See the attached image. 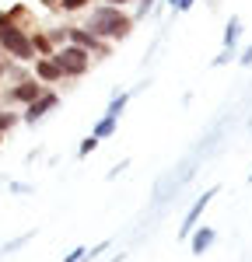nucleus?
Masks as SVG:
<instances>
[{"instance_id":"obj_22","label":"nucleus","mask_w":252,"mask_h":262,"mask_svg":"<svg viewBox=\"0 0 252 262\" xmlns=\"http://www.w3.org/2000/svg\"><path fill=\"white\" fill-rule=\"evenodd\" d=\"M102 4H109V7H119V11H123V7H130V4H133V0H102Z\"/></svg>"},{"instance_id":"obj_10","label":"nucleus","mask_w":252,"mask_h":262,"mask_svg":"<svg viewBox=\"0 0 252 262\" xmlns=\"http://www.w3.org/2000/svg\"><path fill=\"white\" fill-rule=\"evenodd\" d=\"M214 238H217L214 227H193V234H189V252H193V255H203L210 245H214Z\"/></svg>"},{"instance_id":"obj_8","label":"nucleus","mask_w":252,"mask_h":262,"mask_svg":"<svg viewBox=\"0 0 252 262\" xmlns=\"http://www.w3.org/2000/svg\"><path fill=\"white\" fill-rule=\"evenodd\" d=\"M238 39H242V18H231L224 25V49L214 56V67H224V63L235 56V49H238Z\"/></svg>"},{"instance_id":"obj_12","label":"nucleus","mask_w":252,"mask_h":262,"mask_svg":"<svg viewBox=\"0 0 252 262\" xmlns=\"http://www.w3.org/2000/svg\"><path fill=\"white\" fill-rule=\"evenodd\" d=\"M116 126H119V119H116V116H102V119L91 126V137H95V140H109V137L116 133Z\"/></svg>"},{"instance_id":"obj_18","label":"nucleus","mask_w":252,"mask_h":262,"mask_svg":"<svg viewBox=\"0 0 252 262\" xmlns=\"http://www.w3.org/2000/svg\"><path fill=\"white\" fill-rule=\"evenodd\" d=\"M84 259H88V248H74V252H70L63 262H84Z\"/></svg>"},{"instance_id":"obj_24","label":"nucleus","mask_w":252,"mask_h":262,"mask_svg":"<svg viewBox=\"0 0 252 262\" xmlns=\"http://www.w3.org/2000/svg\"><path fill=\"white\" fill-rule=\"evenodd\" d=\"M11 63H14V60H4V56H0V77H7V70H11Z\"/></svg>"},{"instance_id":"obj_13","label":"nucleus","mask_w":252,"mask_h":262,"mask_svg":"<svg viewBox=\"0 0 252 262\" xmlns=\"http://www.w3.org/2000/svg\"><path fill=\"white\" fill-rule=\"evenodd\" d=\"M126 101H130V91H119L116 98L109 101V108H105V116H116V119H119V116H123V108H126Z\"/></svg>"},{"instance_id":"obj_27","label":"nucleus","mask_w":252,"mask_h":262,"mask_svg":"<svg viewBox=\"0 0 252 262\" xmlns=\"http://www.w3.org/2000/svg\"><path fill=\"white\" fill-rule=\"evenodd\" d=\"M0 143H4V133H0Z\"/></svg>"},{"instance_id":"obj_9","label":"nucleus","mask_w":252,"mask_h":262,"mask_svg":"<svg viewBox=\"0 0 252 262\" xmlns=\"http://www.w3.org/2000/svg\"><path fill=\"white\" fill-rule=\"evenodd\" d=\"M35 81L46 88V84H56V81H63V70L56 67L53 60H42V56H35V74H32Z\"/></svg>"},{"instance_id":"obj_14","label":"nucleus","mask_w":252,"mask_h":262,"mask_svg":"<svg viewBox=\"0 0 252 262\" xmlns=\"http://www.w3.org/2000/svg\"><path fill=\"white\" fill-rule=\"evenodd\" d=\"M21 122V116H14L11 108H0V133H7V129H14Z\"/></svg>"},{"instance_id":"obj_26","label":"nucleus","mask_w":252,"mask_h":262,"mask_svg":"<svg viewBox=\"0 0 252 262\" xmlns=\"http://www.w3.org/2000/svg\"><path fill=\"white\" fill-rule=\"evenodd\" d=\"M109 262H123V252H119V255H116V259H109Z\"/></svg>"},{"instance_id":"obj_19","label":"nucleus","mask_w":252,"mask_h":262,"mask_svg":"<svg viewBox=\"0 0 252 262\" xmlns=\"http://www.w3.org/2000/svg\"><path fill=\"white\" fill-rule=\"evenodd\" d=\"M28 238H32V234H21V238H14V242L7 245L4 252H18V248H21V245H25V242H28Z\"/></svg>"},{"instance_id":"obj_20","label":"nucleus","mask_w":252,"mask_h":262,"mask_svg":"<svg viewBox=\"0 0 252 262\" xmlns=\"http://www.w3.org/2000/svg\"><path fill=\"white\" fill-rule=\"evenodd\" d=\"M11 192H18V196H25V192H32V185H25V182H14V185H11Z\"/></svg>"},{"instance_id":"obj_17","label":"nucleus","mask_w":252,"mask_h":262,"mask_svg":"<svg viewBox=\"0 0 252 262\" xmlns=\"http://www.w3.org/2000/svg\"><path fill=\"white\" fill-rule=\"evenodd\" d=\"M154 4H158V0H137V14H133V21L147 18V14H151V11H154Z\"/></svg>"},{"instance_id":"obj_29","label":"nucleus","mask_w":252,"mask_h":262,"mask_svg":"<svg viewBox=\"0 0 252 262\" xmlns=\"http://www.w3.org/2000/svg\"><path fill=\"white\" fill-rule=\"evenodd\" d=\"M0 56H4V53H0Z\"/></svg>"},{"instance_id":"obj_7","label":"nucleus","mask_w":252,"mask_h":262,"mask_svg":"<svg viewBox=\"0 0 252 262\" xmlns=\"http://www.w3.org/2000/svg\"><path fill=\"white\" fill-rule=\"evenodd\" d=\"M217 192H221V189H217V185H210V189H207V192H203V196H196V203L189 206L186 221H182V227H179V238H189V234H193V227L200 224V217H203V210H207V206H210V200H214Z\"/></svg>"},{"instance_id":"obj_21","label":"nucleus","mask_w":252,"mask_h":262,"mask_svg":"<svg viewBox=\"0 0 252 262\" xmlns=\"http://www.w3.org/2000/svg\"><path fill=\"white\" fill-rule=\"evenodd\" d=\"M238 63H242V67H252V46L242 53V56H238Z\"/></svg>"},{"instance_id":"obj_6","label":"nucleus","mask_w":252,"mask_h":262,"mask_svg":"<svg viewBox=\"0 0 252 262\" xmlns=\"http://www.w3.org/2000/svg\"><path fill=\"white\" fill-rule=\"evenodd\" d=\"M60 95H56V91H42L39 98L32 101V105H25V116H21V122H28V126H35V122L42 119V116H49V112H53V108H56V105H60Z\"/></svg>"},{"instance_id":"obj_1","label":"nucleus","mask_w":252,"mask_h":262,"mask_svg":"<svg viewBox=\"0 0 252 262\" xmlns=\"http://www.w3.org/2000/svg\"><path fill=\"white\" fill-rule=\"evenodd\" d=\"M133 25H137V21L130 18V14H123L119 7H109V4L91 7V14H88V21H84V28H88L95 39H102V42H123L126 35L133 32Z\"/></svg>"},{"instance_id":"obj_3","label":"nucleus","mask_w":252,"mask_h":262,"mask_svg":"<svg viewBox=\"0 0 252 262\" xmlns=\"http://www.w3.org/2000/svg\"><path fill=\"white\" fill-rule=\"evenodd\" d=\"M53 63L63 70V77H84L88 74V67H91V53H84V49H77V46H60L56 49V56H53Z\"/></svg>"},{"instance_id":"obj_25","label":"nucleus","mask_w":252,"mask_h":262,"mask_svg":"<svg viewBox=\"0 0 252 262\" xmlns=\"http://www.w3.org/2000/svg\"><path fill=\"white\" fill-rule=\"evenodd\" d=\"M193 4H196V0H179V7H175V11H189Z\"/></svg>"},{"instance_id":"obj_2","label":"nucleus","mask_w":252,"mask_h":262,"mask_svg":"<svg viewBox=\"0 0 252 262\" xmlns=\"http://www.w3.org/2000/svg\"><path fill=\"white\" fill-rule=\"evenodd\" d=\"M0 53L14 63H32L35 60V49H32V39L28 32H21L18 25H7L0 28Z\"/></svg>"},{"instance_id":"obj_5","label":"nucleus","mask_w":252,"mask_h":262,"mask_svg":"<svg viewBox=\"0 0 252 262\" xmlns=\"http://www.w3.org/2000/svg\"><path fill=\"white\" fill-rule=\"evenodd\" d=\"M42 91H46V88H42L35 77H25V81L11 84V88L4 91V101H7V105H32ZM7 105H4V108H7Z\"/></svg>"},{"instance_id":"obj_23","label":"nucleus","mask_w":252,"mask_h":262,"mask_svg":"<svg viewBox=\"0 0 252 262\" xmlns=\"http://www.w3.org/2000/svg\"><path fill=\"white\" fill-rule=\"evenodd\" d=\"M126 168H130V161H119V164H116V168H112V171H109V179H116L119 171H126Z\"/></svg>"},{"instance_id":"obj_28","label":"nucleus","mask_w":252,"mask_h":262,"mask_svg":"<svg viewBox=\"0 0 252 262\" xmlns=\"http://www.w3.org/2000/svg\"><path fill=\"white\" fill-rule=\"evenodd\" d=\"M249 182H252V171H249Z\"/></svg>"},{"instance_id":"obj_16","label":"nucleus","mask_w":252,"mask_h":262,"mask_svg":"<svg viewBox=\"0 0 252 262\" xmlns=\"http://www.w3.org/2000/svg\"><path fill=\"white\" fill-rule=\"evenodd\" d=\"M95 147H98V140H95V137H84V140L77 143V158H88V154H95Z\"/></svg>"},{"instance_id":"obj_4","label":"nucleus","mask_w":252,"mask_h":262,"mask_svg":"<svg viewBox=\"0 0 252 262\" xmlns=\"http://www.w3.org/2000/svg\"><path fill=\"white\" fill-rule=\"evenodd\" d=\"M63 42H70V46H77V49H84V53H98V56H109V46H102V39H95L84 25H67V28H60Z\"/></svg>"},{"instance_id":"obj_11","label":"nucleus","mask_w":252,"mask_h":262,"mask_svg":"<svg viewBox=\"0 0 252 262\" xmlns=\"http://www.w3.org/2000/svg\"><path fill=\"white\" fill-rule=\"evenodd\" d=\"M32 39V49H35V56H42V60H53L56 56V42H53V35H46V32H35V35H28Z\"/></svg>"},{"instance_id":"obj_15","label":"nucleus","mask_w":252,"mask_h":262,"mask_svg":"<svg viewBox=\"0 0 252 262\" xmlns=\"http://www.w3.org/2000/svg\"><path fill=\"white\" fill-rule=\"evenodd\" d=\"M95 0H60V11H67V14H74V11H84V7H91Z\"/></svg>"}]
</instances>
